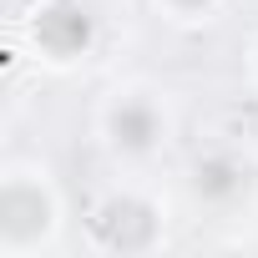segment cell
<instances>
[{"instance_id": "1", "label": "cell", "mask_w": 258, "mask_h": 258, "mask_svg": "<svg viewBox=\"0 0 258 258\" xmlns=\"http://www.w3.org/2000/svg\"><path fill=\"white\" fill-rule=\"evenodd\" d=\"M91 121H96V137H101L106 157L121 167H152L177 137V106H172L167 86L142 81V76L116 81L96 101Z\"/></svg>"}, {"instance_id": "2", "label": "cell", "mask_w": 258, "mask_h": 258, "mask_svg": "<svg viewBox=\"0 0 258 258\" xmlns=\"http://www.w3.org/2000/svg\"><path fill=\"white\" fill-rule=\"evenodd\" d=\"M66 228V198L51 177L46 162L11 157L0 177V253L6 258H31L56 248Z\"/></svg>"}, {"instance_id": "3", "label": "cell", "mask_w": 258, "mask_h": 258, "mask_svg": "<svg viewBox=\"0 0 258 258\" xmlns=\"http://www.w3.org/2000/svg\"><path fill=\"white\" fill-rule=\"evenodd\" d=\"M86 238L101 253H152L167 243V198L142 177H121L96 192L86 213Z\"/></svg>"}, {"instance_id": "4", "label": "cell", "mask_w": 258, "mask_h": 258, "mask_svg": "<svg viewBox=\"0 0 258 258\" xmlns=\"http://www.w3.org/2000/svg\"><path fill=\"white\" fill-rule=\"evenodd\" d=\"M96 41H101V21L86 0H36L26 16V46L51 71L81 66L96 51Z\"/></svg>"}, {"instance_id": "5", "label": "cell", "mask_w": 258, "mask_h": 258, "mask_svg": "<svg viewBox=\"0 0 258 258\" xmlns=\"http://www.w3.org/2000/svg\"><path fill=\"white\" fill-rule=\"evenodd\" d=\"M182 187L198 213H238L258 192V162L238 147H208L187 162Z\"/></svg>"}, {"instance_id": "6", "label": "cell", "mask_w": 258, "mask_h": 258, "mask_svg": "<svg viewBox=\"0 0 258 258\" xmlns=\"http://www.w3.org/2000/svg\"><path fill=\"white\" fill-rule=\"evenodd\" d=\"M172 26H208L228 11V0H152Z\"/></svg>"}, {"instance_id": "7", "label": "cell", "mask_w": 258, "mask_h": 258, "mask_svg": "<svg viewBox=\"0 0 258 258\" xmlns=\"http://www.w3.org/2000/svg\"><path fill=\"white\" fill-rule=\"evenodd\" d=\"M248 76H253V86H258V41H253V51H248Z\"/></svg>"}]
</instances>
